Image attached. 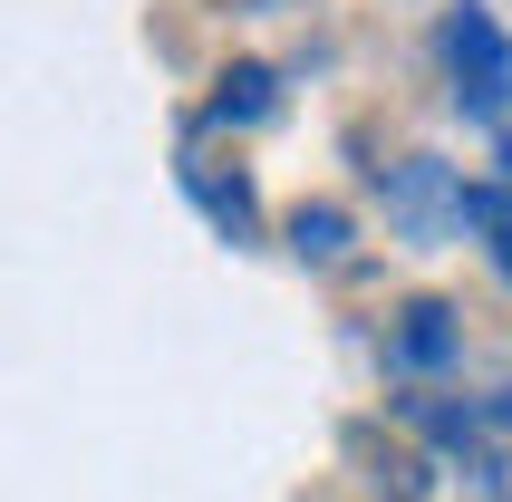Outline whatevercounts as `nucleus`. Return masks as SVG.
I'll return each mask as SVG.
<instances>
[{
  "label": "nucleus",
  "mask_w": 512,
  "mask_h": 502,
  "mask_svg": "<svg viewBox=\"0 0 512 502\" xmlns=\"http://www.w3.org/2000/svg\"><path fill=\"white\" fill-rule=\"evenodd\" d=\"M435 49H445V78H455V97L474 116H493L512 97V39L503 20H493L484 0H464V10H445V29H435Z\"/></svg>",
  "instance_id": "obj_1"
},
{
  "label": "nucleus",
  "mask_w": 512,
  "mask_h": 502,
  "mask_svg": "<svg viewBox=\"0 0 512 502\" xmlns=\"http://www.w3.org/2000/svg\"><path fill=\"white\" fill-rule=\"evenodd\" d=\"M387 194H397V223H406V232H435V223H464V194H474V184H455L445 165L416 155V165L387 174Z\"/></svg>",
  "instance_id": "obj_2"
},
{
  "label": "nucleus",
  "mask_w": 512,
  "mask_h": 502,
  "mask_svg": "<svg viewBox=\"0 0 512 502\" xmlns=\"http://www.w3.org/2000/svg\"><path fill=\"white\" fill-rule=\"evenodd\" d=\"M397 358L406 367H445V358H455V309L416 300V309H406V329H397Z\"/></svg>",
  "instance_id": "obj_3"
},
{
  "label": "nucleus",
  "mask_w": 512,
  "mask_h": 502,
  "mask_svg": "<svg viewBox=\"0 0 512 502\" xmlns=\"http://www.w3.org/2000/svg\"><path fill=\"white\" fill-rule=\"evenodd\" d=\"M290 251L300 261H348V213L339 203H300L290 213Z\"/></svg>",
  "instance_id": "obj_4"
},
{
  "label": "nucleus",
  "mask_w": 512,
  "mask_h": 502,
  "mask_svg": "<svg viewBox=\"0 0 512 502\" xmlns=\"http://www.w3.org/2000/svg\"><path fill=\"white\" fill-rule=\"evenodd\" d=\"M464 223L493 242V271L512 280V184H474V194H464Z\"/></svg>",
  "instance_id": "obj_5"
},
{
  "label": "nucleus",
  "mask_w": 512,
  "mask_h": 502,
  "mask_svg": "<svg viewBox=\"0 0 512 502\" xmlns=\"http://www.w3.org/2000/svg\"><path fill=\"white\" fill-rule=\"evenodd\" d=\"M252 116H271V68H232L213 97V126H252Z\"/></svg>",
  "instance_id": "obj_6"
},
{
  "label": "nucleus",
  "mask_w": 512,
  "mask_h": 502,
  "mask_svg": "<svg viewBox=\"0 0 512 502\" xmlns=\"http://www.w3.org/2000/svg\"><path fill=\"white\" fill-rule=\"evenodd\" d=\"M503 165H512V145H503ZM503 184H512V174H503Z\"/></svg>",
  "instance_id": "obj_7"
}]
</instances>
